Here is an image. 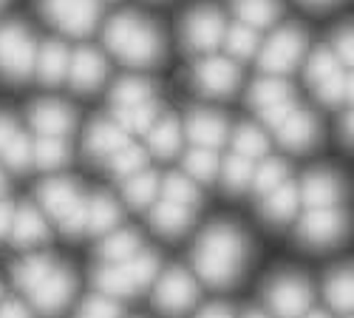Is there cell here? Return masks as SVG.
Returning <instances> with one entry per match:
<instances>
[{"label": "cell", "mask_w": 354, "mask_h": 318, "mask_svg": "<svg viewBox=\"0 0 354 318\" xmlns=\"http://www.w3.org/2000/svg\"><path fill=\"white\" fill-rule=\"evenodd\" d=\"M40 12L60 32L74 35V37L91 35L100 20L97 0H40Z\"/></svg>", "instance_id": "5"}, {"label": "cell", "mask_w": 354, "mask_h": 318, "mask_svg": "<svg viewBox=\"0 0 354 318\" xmlns=\"http://www.w3.org/2000/svg\"><path fill=\"white\" fill-rule=\"evenodd\" d=\"M91 281L105 299H131L136 293V287L131 284L128 273L122 265H100L91 270Z\"/></svg>", "instance_id": "25"}, {"label": "cell", "mask_w": 354, "mask_h": 318, "mask_svg": "<svg viewBox=\"0 0 354 318\" xmlns=\"http://www.w3.org/2000/svg\"><path fill=\"white\" fill-rule=\"evenodd\" d=\"M12 216H15V205H12V202H0V242L9 236Z\"/></svg>", "instance_id": "52"}, {"label": "cell", "mask_w": 354, "mask_h": 318, "mask_svg": "<svg viewBox=\"0 0 354 318\" xmlns=\"http://www.w3.org/2000/svg\"><path fill=\"white\" fill-rule=\"evenodd\" d=\"M77 318H122V310L113 299H105V296H88L77 312Z\"/></svg>", "instance_id": "47"}, {"label": "cell", "mask_w": 354, "mask_h": 318, "mask_svg": "<svg viewBox=\"0 0 354 318\" xmlns=\"http://www.w3.org/2000/svg\"><path fill=\"white\" fill-rule=\"evenodd\" d=\"M74 290H77L74 270L54 265V270L32 290V304L37 307V312L54 318V315H60V312L71 304Z\"/></svg>", "instance_id": "10"}, {"label": "cell", "mask_w": 354, "mask_h": 318, "mask_svg": "<svg viewBox=\"0 0 354 318\" xmlns=\"http://www.w3.org/2000/svg\"><path fill=\"white\" fill-rule=\"evenodd\" d=\"M0 318H35V315H32V310H28L23 301L9 299V301L0 304Z\"/></svg>", "instance_id": "51"}, {"label": "cell", "mask_w": 354, "mask_h": 318, "mask_svg": "<svg viewBox=\"0 0 354 318\" xmlns=\"http://www.w3.org/2000/svg\"><path fill=\"white\" fill-rule=\"evenodd\" d=\"M247 258L250 242L244 230L230 222H213L193 247L196 273L213 287H230L239 281L247 267Z\"/></svg>", "instance_id": "1"}, {"label": "cell", "mask_w": 354, "mask_h": 318, "mask_svg": "<svg viewBox=\"0 0 354 318\" xmlns=\"http://www.w3.org/2000/svg\"><path fill=\"white\" fill-rule=\"evenodd\" d=\"M3 191H6V177H3V170H0V196H3Z\"/></svg>", "instance_id": "58"}, {"label": "cell", "mask_w": 354, "mask_h": 318, "mask_svg": "<svg viewBox=\"0 0 354 318\" xmlns=\"http://www.w3.org/2000/svg\"><path fill=\"white\" fill-rule=\"evenodd\" d=\"M120 219H122V208L116 205V199H111L108 193H97L88 199V230L85 233L108 236L111 230L120 224Z\"/></svg>", "instance_id": "23"}, {"label": "cell", "mask_w": 354, "mask_h": 318, "mask_svg": "<svg viewBox=\"0 0 354 318\" xmlns=\"http://www.w3.org/2000/svg\"><path fill=\"white\" fill-rule=\"evenodd\" d=\"M315 94L323 105H343L351 100V74L348 71H337L329 80H323L320 85H315Z\"/></svg>", "instance_id": "43"}, {"label": "cell", "mask_w": 354, "mask_h": 318, "mask_svg": "<svg viewBox=\"0 0 354 318\" xmlns=\"http://www.w3.org/2000/svg\"><path fill=\"white\" fill-rule=\"evenodd\" d=\"M312 296V284L301 273H281L263 287V299L278 318H301L309 312Z\"/></svg>", "instance_id": "4"}, {"label": "cell", "mask_w": 354, "mask_h": 318, "mask_svg": "<svg viewBox=\"0 0 354 318\" xmlns=\"http://www.w3.org/2000/svg\"><path fill=\"white\" fill-rule=\"evenodd\" d=\"M289 97H292V85L281 77H263V80L252 82V89H250V105H255V108H267V105H275Z\"/></svg>", "instance_id": "38"}, {"label": "cell", "mask_w": 354, "mask_h": 318, "mask_svg": "<svg viewBox=\"0 0 354 318\" xmlns=\"http://www.w3.org/2000/svg\"><path fill=\"white\" fill-rule=\"evenodd\" d=\"M252 170H255L252 159L232 154L224 162V188H227V193H244L252 182Z\"/></svg>", "instance_id": "41"}, {"label": "cell", "mask_w": 354, "mask_h": 318, "mask_svg": "<svg viewBox=\"0 0 354 318\" xmlns=\"http://www.w3.org/2000/svg\"><path fill=\"white\" fill-rule=\"evenodd\" d=\"M298 205H301V196H298V185L295 182H283L278 185L275 191H270L261 202V216L272 222V224H281V222H289L295 213H298Z\"/></svg>", "instance_id": "22"}, {"label": "cell", "mask_w": 354, "mask_h": 318, "mask_svg": "<svg viewBox=\"0 0 354 318\" xmlns=\"http://www.w3.org/2000/svg\"><path fill=\"white\" fill-rule=\"evenodd\" d=\"M28 120L32 125L40 131V136H57V139H66L74 125H77V114L66 105V103H57V100H37L28 111Z\"/></svg>", "instance_id": "16"}, {"label": "cell", "mask_w": 354, "mask_h": 318, "mask_svg": "<svg viewBox=\"0 0 354 318\" xmlns=\"http://www.w3.org/2000/svg\"><path fill=\"white\" fill-rule=\"evenodd\" d=\"M329 48H332V54L337 57V63H340V66L351 69V57H354V51H351V28H348V26H340V28H337Z\"/></svg>", "instance_id": "48"}, {"label": "cell", "mask_w": 354, "mask_h": 318, "mask_svg": "<svg viewBox=\"0 0 354 318\" xmlns=\"http://www.w3.org/2000/svg\"><path fill=\"white\" fill-rule=\"evenodd\" d=\"M301 318H329L326 312H320V310H309V312H304Z\"/></svg>", "instance_id": "56"}, {"label": "cell", "mask_w": 354, "mask_h": 318, "mask_svg": "<svg viewBox=\"0 0 354 318\" xmlns=\"http://www.w3.org/2000/svg\"><path fill=\"white\" fill-rule=\"evenodd\" d=\"M0 157H3L6 168L15 170V173H26L28 168H32V139H28L26 134H15L9 139V145L0 151Z\"/></svg>", "instance_id": "45"}, {"label": "cell", "mask_w": 354, "mask_h": 318, "mask_svg": "<svg viewBox=\"0 0 354 318\" xmlns=\"http://www.w3.org/2000/svg\"><path fill=\"white\" fill-rule=\"evenodd\" d=\"M298 108L295 105V100L289 97V100H281V103H275V105H267V108H261V120H263V125H270V128H278L289 114Z\"/></svg>", "instance_id": "49"}, {"label": "cell", "mask_w": 354, "mask_h": 318, "mask_svg": "<svg viewBox=\"0 0 354 318\" xmlns=\"http://www.w3.org/2000/svg\"><path fill=\"white\" fill-rule=\"evenodd\" d=\"M304 6H309V9H326V6H332L335 0H301Z\"/></svg>", "instance_id": "55"}, {"label": "cell", "mask_w": 354, "mask_h": 318, "mask_svg": "<svg viewBox=\"0 0 354 318\" xmlns=\"http://www.w3.org/2000/svg\"><path fill=\"white\" fill-rule=\"evenodd\" d=\"M306 51V32L298 26H283L267 40L258 54V66L270 74H289Z\"/></svg>", "instance_id": "6"}, {"label": "cell", "mask_w": 354, "mask_h": 318, "mask_svg": "<svg viewBox=\"0 0 354 318\" xmlns=\"http://www.w3.org/2000/svg\"><path fill=\"white\" fill-rule=\"evenodd\" d=\"M232 148H235V154H239V157L258 159V157H263L270 151V139H267V134H263L258 125L244 123V125L235 128V134H232Z\"/></svg>", "instance_id": "36"}, {"label": "cell", "mask_w": 354, "mask_h": 318, "mask_svg": "<svg viewBox=\"0 0 354 318\" xmlns=\"http://www.w3.org/2000/svg\"><path fill=\"white\" fill-rule=\"evenodd\" d=\"M60 230L66 236H71V239H77V236H82L85 230H88V196H77V202L66 211V216L60 219Z\"/></svg>", "instance_id": "46"}, {"label": "cell", "mask_w": 354, "mask_h": 318, "mask_svg": "<svg viewBox=\"0 0 354 318\" xmlns=\"http://www.w3.org/2000/svg\"><path fill=\"white\" fill-rule=\"evenodd\" d=\"M159 103L156 100H147L131 108H116L113 111V123L120 125L125 134H147L153 128V123L159 120Z\"/></svg>", "instance_id": "26"}, {"label": "cell", "mask_w": 354, "mask_h": 318, "mask_svg": "<svg viewBox=\"0 0 354 318\" xmlns=\"http://www.w3.org/2000/svg\"><path fill=\"white\" fill-rule=\"evenodd\" d=\"M244 318H270V315H267V312H261V310H250Z\"/></svg>", "instance_id": "57"}, {"label": "cell", "mask_w": 354, "mask_h": 318, "mask_svg": "<svg viewBox=\"0 0 354 318\" xmlns=\"http://www.w3.org/2000/svg\"><path fill=\"white\" fill-rule=\"evenodd\" d=\"M185 131H187V139L193 142L196 148L216 151V148H221L224 142H227L230 125H227V120H224V114H218V111L193 108V111L187 114Z\"/></svg>", "instance_id": "13"}, {"label": "cell", "mask_w": 354, "mask_h": 318, "mask_svg": "<svg viewBox=\"0 0 354 318\" xmlns=\"http://www.w3.org/2000/svg\"><path fill=\"white\" fill-rule=\"evenodd\" d=\"M147 145H151V151L162 159H170L176 151H179L182 145V125L176 117H159L153 123V128L147 131Z\"/></svg>", "instance_id": "27"}, {"label": "cell", "mask_w": 354, "mask_h": 318, "mask_svg": "<svg viewBox=\"0 0 354 318\" xmlns=\"http://www.w3.org/2000/svg\"><path fill=\"white\" fill-rule=\"evenodd\" d=\"M323 296H326L329 307L337 312H348L351 310V296H354V284H351V270L340 267L326 279V287H323Z\"/></svg>", "instance_id": "37"}, {"label": "cell", "mask_w": 354, "mask_h": 318, "mask_svg": "<svg viewBox=\"0 0 354 318\" xmlns=\"http://www.w3.org/2000/svg\"><path fill=\"white\" fill-rule=\"evenodd\" d=\"M159 188H162L165 199L173 202V205H182V208H190V211H196L201 205L198 188L193 185L190 177H185V173H167Z\"/></svg>", "instance_id": "33"}, {"label": "cell", "mask_w": 354, "mask_h": 318, "mask_svg": "<svg viewBox=\"0 0 354 318\" xmlns=\"http://www.w3.org/2000/svg\"><path fill=\"white\" fill-rule=\"evenodd\" d=\"M3 3H6V0H0V6H3Z\"/></svg>", "instance_id": "60"}, {"label": "cell", "mask_w": 354, "mask_h": 318, "mask_svg": "<svg viewBox=\"0 0 354 318\" xmlns=\"http://www.w3.org/2000/svg\"><path fill=\"white\" fill-rule=\"evenodd\" d=\"M193 82L207 97H230L241 82V71L230 57H204L193 69Z\"/></svg>", "instance_id": "11"}, {"label": "cell", "mask_w": 354, "mask_h": 318, "mask_svg": "<svg viewBox=\"0 0 354 318\" xmlns=\"http://www.w3.org/2000/svg\"><path fill=\"white\" fill-rule=\"evenodd\" d=\"M122 267H125V273H128V279H131V284L136 287V290H145V287H151L159 279L162 258L153 250H139L131 262H125Z\"/></svg>", "instance_id": "30"}, {"label": "cell", "mask_w": 354, "mask_h": 318, "mask_svg": "<svg viewBox=\"0 0 354 318\" xmlns=\"http://www.w3.org/2000/svg\"><path fill=\"white\" fill-rule=\"evenodd\" d=\"M17 134V123L9 111H0V151L9 145V139Z\"/></svg>", "instance_id": "50"}, {"label": "cell", "mask_w": 354, "mask_h": 318, "mask_svg": "<svg viewBox=\"0 0 354 318\" xmlns=\"http://www.w3.org/2000/svg\"><path fill=\"white\" fill-rule=\"evenodd\" d=\"M235 15H239V23H244L250 28L252 26L263 28V26H272L281 17V3L278 0H239Z\"/></svg>", "instance_id": "32"}, {"label": "cell", "mask_w": 354, "mask_h": 318, "mask_svg": "<svg viewBox=\"0 0 354 318\" xmlns=\"http://www.w3.org/2000/svg\"><path fill=\"white\" fill-rule=\"evenodd\" d=\"M147 219H151V227L156 230L159 236L179 239V236H185L187 230L193 227L196 211L182 208V205H173V202L162 199V202H156V205L151 208V216H147Z\"/></svg>", "instance_id": "18"}, {"label": "cell", "mask_w": 354, "mask_h": 318, "mask_svg": "<svg viewBox=\"0 0 354 318\" xmlns=\"http://www.w3.org/2000/svg\"><path fill=\"white\" fill-rule=\"evenodd\" d=\"M145 165H147V151L133 145V142H128V145H122L116 154L108 157L111 173L113 177H125V179L133 177V173H139V170H145Z\"/></svg>", "instance_id": "40"}, {"label": "cell", "mask_w": 354, "mask_h": 318, "mask_svg": "<svg viewBox=\"0 0 354 318\" xmlns=\"http://www.w3.org/2000/svg\"><path fill=\"white\" fill-rule=\"evenodd\" d=\"M286 179H289V165H286L283 159L272 157V159H263L261 165H255L250 188H252L258 196H267L270 191H275V188L283 185Z\"/></svg>", "instance_id": "34"}, {"label": "cell", "mask_w": 354, "mask_h": 318, "mask_svg": "<svg viewBox=\"0 0 354 318\" xmlns=\"http://www.w3.org/2000/svg\"><path fill=\"white\" fill-rule=\"evenodd\" d=\"M196 318H232V310L227 304H207L204 310H198Z\"/></svg>", "instance_id": "53"}, {"label": "cell", "mask_w": 354, "mask_h": 318, "mask_svg": "<svg viewBox=\"0 0 354 318\" xmlns=\"http://www.w3.org/2000/svg\"><path fill=\"white\" fill-rule=\"evenodd\" d=\"M37 46L20 20L0 26V77L9 82H26L35 74Z\"/></svg>", "instance_id": "3"}, {"label": "cell", "mask_w": 354, "mask_h": 318, "mask_svg": "<svg viewBox=\"0 0 354 318\" xmlns=\"http://www.w3.org/2000/svg\"><path fill=\"white\" fill-rule=\"evenodd\" d=\"M346 236V216L337 208L306 211L298 222V242L306 247H332Z\"/></svg>", "instance_id": "9"}, {"label": "cell", "mask_w": 354, "mask_h": 318, "mask_svg": "<svg viewBox=\"0 0 354 318\" xmlns=\"http://www.w3.org/2000/svg\"><path fill=\"white\" fill-rule=\"evenodd\" d=\"M68 63H71V48L60 40H48L37 48L35 57V71L37 80L43 85H60L68 74Z\"/></svg>", "instance_id": "17"}, {"label": "cell", "mask_w": 354, "mask_h": 318, "mask_svg": "<svg viewBox=\"0 0 354 318\" xmlns=\"http://www.w3.org/2000/svg\"><path fill=\"white\" fill-rule=\"evenodd\" d=\"M122 193H125L131 208H147V205H153V199L159 193V173H153V170L133 173V177H128Z\"/></svg>", "instance_id": "31"}, {"label": "cell", "mask_w": 354, "mask_h": 318, "mask_svg": "<svg viewBox=\"0 0 354 318\" xmlns=\"http://www.w3.org/2000/svg\"><path fill=\"white\" fill-rule=\"evenodd\" d=\"M340 136L346 145H351V114H343L340 117Z\"/></svg>", "instance_id": "54"}, {"label": "cell", "mask_w": 354, "mask_h": 318, "mask_svg": "<svg viewBox=\"0 0 354 318\" xmlns=\"http://www.w3.org/2000/svg\"><path fill=\"white\" fill-rule=\"evenodd\" d=\"M105 46L125 66L136 69H151L165 60V35L156 23L139 17L136 12H120L108 20Z\"/></svg>", "instance_id": "2"}, {"label": "cell", "mask_w": 354, "mask_h": 318, "mask_svg": "<svg viewBox=\"0 0 354 318\" xmlns=\"http://www.w3.org/2000/svg\"><path fill=\"white\" fill-rule=\"evenodd\" d=\"M9 236L17 247H35L40 242L48 239V224L43 219V213L32 205H20L12 216V227H9Z\"/></svg>", "instance_id": "20"}, {"label": "cell", "mask_w": 354, "mask_h": 318, "mask_svg": "<svg viewBox=\"0 0 354 318\" xmlns=\"http://www.w3.org/2000/svg\"><path fill=\"white\" fill-rule=\"evenodd\" d=\"M147 100H153V85L147 80H139V77H122L111 89L113 108H131V105H139Z\"/></svg>", "instance_id": "35"}, {"label": "cell", "mask_w": 354, "mask_h": 318, "mask_svg": "<svg viewBox=\"0 0 354 318\" xmlns=\"http://www.w3.org/2000/svg\"><path fill=\"white\" fill-rule=\"evenodd\" d=\"M227 51L235 57V60H250V57L258 51V35L255 28L244 26V23H232L227 32H224V40Z\"/></svg>", "instance_id": "39"}, {"label": "cell", "mask_w": 354, "mask_h": 318, "mask_svg": "<svg viewBox=\"0 0 354 318\" xmlns=\"http://www.w3.org/2000/svg\"><path fill=\"white\" fill-rule=\"evenodd\" d=\"M224 32H227V20L224 15L216 9V6H196L185 23H182V43L190 48V51H213L221 46L224 40Z\"/></svg>", "instance_id": "8"}, {"label": "cell", "mask_w": 354, "mask_h": 318, "mask_svg": "<svg viewBox=\"0 0 354 318\" xmlns=\"http://www.w3.org/2000/svg\"><path fill=\"white\" fill-rule=\"evenodd\" d=\"M71 157V148L66 139H57V136H40L32 142V162L40 170H57L63 168Z\"/></svg>", "instance_id": "29"}, {"label": "cell", "mask_w": 354, "mask_h": 318, "mask_svg": "<svg viewBox=\"0 0 354 318\" xmlns=\"http://www.w3.org/2000/svg\"><path fill=\"white\" fill-rule=\"evenodd\" d=\"M68 82L77 94H91L97 91L100 85L108 77V60L91 46H82L71 54V63H68Z\"/></svg>", "instance_id": "12"}, {"label": "cell", "mask_w": 354, "mask_h": 318, "mask_svg": "<svg viewBox=\"0 0 354 318\" xmlns=\"http://www.w3.org/2000/svg\"><path fill=\"white\" fill-rule=\"evenodd\" d=\"M0 296H3V287H0Z\"/></svg>", "instance_id": "59"}, {"label": "cell", "mask_w": 354, "mask_h": 318, "mask_svg": "<svg viewBox=\"0 0 354 318\" xmlns=\"http://www.w3.org/2000/svg\"><path fill=\"white\" fill-rule=\"evenodd\" d=\"M80 196V188L74 179H63V177H57V179H46L37 185V199H40V208L54 216L57 222H60L66 216V211L77 202Z\"/></svg>", "instance_id": "21"}, {"label": "cell", "mask_w": 354, "mask_h": 318, "mask_svg": "<svg viewBox=\"0 0 354 318\" xmlns=\"http://www.w3.org/2000/svg\"><path fill=\"white\" fill-rule=\"evenodd\" d=\"M198 301V284L185 267H170L153 290V307L162 315L179 318Z\"/></svg>", "instance_id": "7"}, {"label": "cell", "mask_w": 354, "mask_h": 318, "mask_svg": "<svg viewBox=\"0 0 354 318\" xmlns=\"http://www.w3.org/2000/svg\"><path fill=\"white\" fill-rule=\"evenodd\" d=\"M185 170L190 173L193 179H198V182H213L216 179V173H218V157H216V151H207V148H193V151H187L185 154Z\"/></svg>", "instance_id": "44"}, {"label": "cell", "mask_w": 354, "mask_h": 318, "mask_svg": "<svg viewBox=\"0 0 354 318\" xmlns=\"http://www.w3.org/2000/svg\"><path fill=\"white\" fill-rule=\"evenodd\" d=\"M51 270H54V258L48 253H35V256H26L20 262H15L12 279L20 290H35Z\"/></svg>", "instance_id": "28"}, {"label": "cell", "mask_w": 354, "mask_h": 318, "mask_svg": "<svg viewBox=\"0 0 354 318\" xmlns=\"http://www.w3.org/2000/svg\"><path fill=\"white\" fill-rule=\"evenodd\" d=\"M275 134H278V142H281L283 148L304 154V151H309V148L317 145V139H320V123H317V117H315L312 111L295 108L289 117L275 128Z\"/></svg>", "instance_id": "15"}, {"label": "cell", "mask_w": 354, "mask_h": 318, "mask_svg": "<svg viewBox=\"0 0 354 318\" xmlns=\"http://www.w3.org/2000/svg\"><path fill=\"white\" fill-rule=\"evenodd\" d=\"M122 145H128V134L116 125L113 120H94L85 131V154L97 157V159H108L111 154H116Z\"/></svg>", "instance_id": "19"}, {"label": "cell", "mask_w": 354, "mask_h": 318, "mask_svg": "<svg viewBox=\"0 0 354 318\" xmlns=\"http://www.w3.org/2000/svg\"><path fill=\"white\" fill-rule=\"evenodd\" d=\"M142 247V239L133 227H125V230H111V233L102 239L100 245V256L105 258L108 265H125L139 253Z\"/></svg>", "instance_id": "24"}, {"label": "cell", "mask_w": 354, "mask_h": 318, "mask_svg": "<svg viewBox=\"0 0 354 318\" xmlns=\"http://www.w3.org/2000/svg\"><path fill=\"white\" fill-rule=\"evenodd\" d=\"M343 66L337 63V57L332 54V48L329 46H317L309 54V60H306V80H309V85H320L323 80H329Z\"/></svg>", "instance_id": "42"}, {"label": "cell", "mask_w": 354, "mask_h": 318, "mask_svg": "<svg viewBox=\"0 0 354 318\" xmlns=\"http://www.w3.org/2000/svg\"><path fill=\"white\" fill-rule=\"evenodd\" d=\"M298 196L301 202L315 211V208H337L340 199H343V185H340V177L335 170H309L304 182L298 185Z\"/></svg>", "instance_id": "14"}]
</instances>
